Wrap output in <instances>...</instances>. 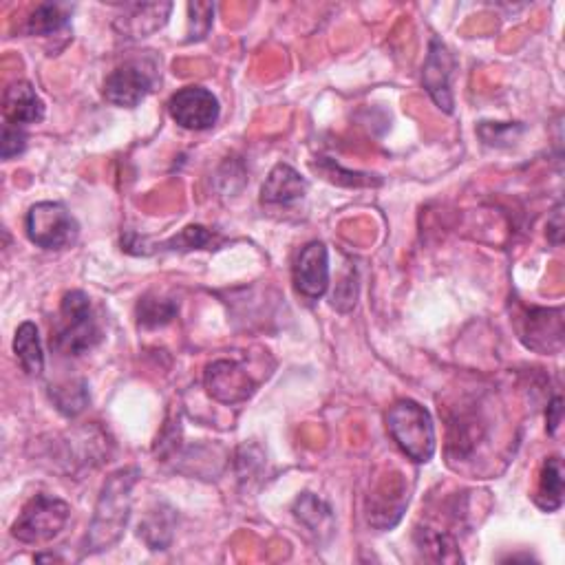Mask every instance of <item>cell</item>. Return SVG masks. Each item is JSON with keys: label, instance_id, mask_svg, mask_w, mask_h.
Here are the masks:
<instances>
[{"label": "cell", "instance_id": "1", "mask_svg": "<svg viewBox=\"0 0 565 565\" xmlns=\"http://www.w3.org/2000/svg\"><path fill=\"white\" fill-rule=\"evenodd\" d=\"M140 479V468H122L113 473L102 488V495L95 506L89 535L84 539L82 554H95L109 550L122 539L124 528L131 519L133 486Z\"/></svg>", "mask_w": 565, "mask_h": 565}, {"label": "cell", "instance_id": "2", "mask_svg": "<svg viewBox=\"0 0 565 565\" xmlns=\"http://www.w3.org/2000/svg\"><path fill=\"white\" fill-rule=\"evenodd\" d=\"M102 327L93 314L91 298L73 290L62 296L60 318L51 329V349L62 356H82L102 343Z\"/></svg>", "mask_w": 565, "mask_h": 565}, {"label": "cell", "instance_id": "3", "mask_svg": "<svg viewBox=\"0 0 565 565\" xmlns=\"http://www.w3.org/2000/svg\"><path fill=\"white\" fill-rule=\"evenodd\" d=\"M387 429L393 442L409 460L424 464L435 453V426L431 413L415 400H400L387 413Z\"/></svg>", "mask_w": 565, "mask_h": 565}, {"label": "cell", "instance_id": "4", "mask_svg": "<svg viewBox=\"0 0 565 565\" xmlns=\"http://www.w3.org/2000/svg\"><path fill=\"white\" fill-rule=\"evenodd\" d=\"M71 508L67 501L60 497L38 493L31 497L20 510L18 519L12 526V535L20 543L38 546V543H49L56 539L65 526L69 524Z\"/></svg>", "mask_w": 565, "mask_h": 565}, {"label": "cell", "instance_id": "5", "mask_svg": "<svg viewBox=\"0 0 565 565\" xmlns=\"http://www.w3.org/2000/svg\"><path fill=\"white\" fill-rule=\"evenodd\" d=\"M159 82V62L153 56H137L115 67L104 80V98L120 109H135Z\"/></svg>", "mask_w": 565, "mask_h": 565}, {"label": "cell", "instance_id": "6", "mask_svg": "<svg viewBox=\"0 0 565 565\" xmlns=\"http://www.w3.org/2000/svg\"><path fill=\"white\" fill-rule=\"evenodd\" d=\"M25 230L29 241L42 250L71 248L80 234L76 217L58 201H42L31 206L25 217Z\"/></svg>", "mask_w": 565, "mask_h": 565}, {"label": "cell", "instance_id": "7", "mask_svg": "<svg viewBox=\"0 0 565 565\" xmlns=\"http://www.w3.org/2000/svg\"><path fill=\"white\" fill-rule=\"evenodd\" d=\"M168 113L173 120L188 131H208L219 120V100L204 87L179 89L168 100Z\"/></svg>", "mask_w": 565, "mask_h": 565}, {"label": "cell", "instance_id": "8", "mask_svg": "<svg viewBox=\"0 0 565 565\" xmlns=\"http://www.w3.org/2000/svg\"><path fill=\"white\" fill-rule=\"evenodd\" d=\"M292 281L296 292L307 301L321 298L329 287V252L325 243L312 241L298 252L292 268Z\"/></svg>", "mask_w": 565, "mask_h": 565}, {"label": "cell", "instance_id": "9", "mask_svg": "<svg viewBox=\"0 0 565 565\" xmlns=\"http://www.w3.org/2000/svg\"><path fill=\"white\" fill-rule=\"evenodd\" d=\"M204 382L210 398H215L221 404L245 402L257 391V385H254L250 373L234 360L212 362L206 369Z\"/></svg>", "mask_w": 565, "mask_h": 565}, {"label": "cell", "instance_id": "10", "mask_svg": "<svg viewBox=\"0 0 565 565\" xmlns=\"http://www.w3.org/2000/svg\"><path fill=\"white\" fill-rule=\"evenodd\" d=\"M453 56L446 49L444 42L431 38L429 56L424 62L422 82L426 93L431 95L433 102L440 106L444 113H453V93H451V76H453Z\"/></svg>", "mask_w": 565, "mask_h": 565}, {"label": "cell", "instance_id": "11", "mask_svg": "<svg viewBox=\"0 0 565 565\" xmlns=\"http://www.w3.org/2000/svg\"><path fill=\"white\" fill-rule=\"evenodd\" d=\"M3 115L7 124L23 126L36 124L45 117V102L40 100L36 89L29 82H12L3 93Z\"/></svg>", "mask_w": 565, "mask_h": 565}, {"label": "cell", "instance_id": "12", "mask_svg": "<svg viewBox=\"0 0 565 565\" xmlns=\"http://www.w3.org/2000/svg\"><path fill=\"white\" fill-rule=\"evenodd\" d=\"M307 193V181L292 166L276 164L261 188V201L268 206H290L303 199Z\"/></svg>", "mask_w": 565, "mask_h": 565}, {"label": "cell", "instance_id": "13", "mask_svg": "<svg viewBox=\"0 0 565 565\" xmlns=\"http://www.w3.org/2000/svg\"><path fill=\"white\" fill-rule=\"evenodd\" d=\"M173 12V5H131L120 20H117V29L122 31L126 38H146L155 34L157 29H162L168 20V14Z\"/></svg>", "mask_w": 565, "mask_h": 565}, {"label": "cell", "instance_id": "14", "mask_svg": "<svg viewBox=\"0 0 565 565\" xmlns=\"http://www.w3.org/2000/svg\"><path fill=\"white\" fill-rule=\"evenodd\" d=\"M537 506L546 513H554L563 506V464L561 457H548L543 462L541 475H539V486L535 495Z\"/></svg>", "mask_w": 565, "mask_h": 565}, {"label": "cell", "instance_id": "15", "mask_svg": "<svg viewBox=\"0 0 565 565\" xmlns=\"http://www.w3.org/2000/svg\"><path fill=\"white\" fill-rule=\"evenodd\" d=\"M14 354L27 376H40L45 369V354H42L38 327L34 323H23L16 329Z\"/></svg>", "mask_w": 565, "mask_h": 565}, {"label": "cell", "instance_id": "16", "mask_svg": "<svg viewBox=\"0 0 565 565\" xmlns=\"http://www.w3.org/2000/svg\"><path fill=\"white\" fill-rule=\"evenodd\" d=\"M415 546H418L424 559L435 563H460L462 554L457 550V543L451 535L433 528L415 530Z\"/></svg>", "mask_w": 565, "mask_h": 565}, {"label": "cell", "instance_id": "17", "mask_svg": "<svg viewBox=\"0 0 565 565\" xmlns=\"http://www.w3.org/2000/svg\"><path fill=\"white\" fill-rule=\"evenodd\" d=\"M173 528H175L173 508L157 506L140 524V537L146 541V546L151 550H166L168 543L173 541Z\"/></svg>", "mask_w": 565, "mask_h": 565}, {"label": "cell", "instance_id": "18", "mask_svg": "<svg viewBox=\"0 0 565 565\" xmlns=\"http://www.w3.org/2000/svg\"><path fill=\"white\" fill-rule=\"evenodd\" d=\"M294 515L314 532V535H332L334 530V515L323 499H318L312 493H305L296 499Z\"/></svg>", "mask_w": 565, "mask_h": 565}, {"label": "cell", "instance_id": "19", "mask_svg": "<svg viewBox=\"0 0 565 565\" xmlns=\"http://www.w3.org/2000/svg\"><path fill=\"white\" fill-rule=\"evenodd\" d=\"M49 396L56 404V409L67 415V418H76L84 409L89 407V387L84 380H65L60 385L49 387Z\"/></svg>", "mask_w": 565, "mask_h": 565}, {"label": "cell", "instance_id": "20", "mask_svg": "<svg viewBox=\"0 0 565 565\" xmlns=\"http://www.w3.org/2000/svg\"><path fill=\"white\" fill-rule=\"evenodd\" d=\"M69 9L60 3H42L34 9V14L27 18L29 36H53L67 27Z\"/></svg>", "mask_w": 565, "mask_h": 565}, {"label": "cell", "instance_id": "21", "mask_svg": "<svg viewBox=\"0 0 565 565\" xmlns=\"http://www.w3.org/2000/svg\"><path fill=\"white\" fill-rule=\"evenodd\" d=\"M177 309L179 307H177L173 298H162V296L148 294V296L140 298V303H137V307H135L137 325L144 327V329L164 327L177 316Z\"/></svg>", "mask_w": 565, "mask_h": 565}, {"label": "cell", "instance_id": "22", "mask_svg": "<svg viewBox=\"0 0 565 565\" xmlns=\"http://www.w3.org/2000/svg\"><path fill=\"white\" fill-rule=\"evenodd\" d=\"M217 243V234H212L204 226H188L175 234L173 239H168L164 243H155L153 248H148L146 254L153 252H190V250H201L208 248V245Z\"/></svg>", "mask_w": 565, "mask_h": 565}, {"label": "cell", "instance_id": "23", "mask_svg": "<svg viewBox=\"0 0 565 565\" xmlns=\"http://www.w3.org/2000/svg\"><path fill=\"white\" fill-rule=\"evenodd\" d=\"M314 168L321 170L329 181H334V184H340V186L360 188V186H380L382 184V179H373V175H362V173H351V170H343L334 162V159H327V157H323Z\"/></svg>", "mask_w": 565, "mask_h": 565}, {"label": "cell", "instance_id": "24", "mask_svg": "<svg viewBox=\"0 0 565 565\" xmlns=\"http://www.w3.org/2000/svg\"><path fill=\"white\" fill-rule=\"evenodd\" d=\"M188 12H190V29H188L186 40L188 42L204 40L208 31H210L212 12H215V7L206 5V3H190Z\"/></svg>", "mask_w": 565, "mask_h": 565}, {"label": "cell", "instance_id": "25", "mask_svg": "<svg viewBox=\"0 0 565 565\" xmlns=\"http://www.w3.org/2000/svg\"><path fill=\"white\" fill-rule=\"evenodd\" d=\"M27 146V135L25 131L20 129V126L14 124H7L3 126V142H0V155L3 159H12L16 155H20L25 151Z\"/></svg>", "mask_w": 565, "mask_h": 565}, {"label": "cell", "instance_id": "26", "mask_svg": "<svg viewBox=\"0 0 565 565\" xmlns=\"http://www.w3.org/2000/svg\"><path fill=\"white\" fill-rule=\"evenodd\" d=\"M559 424H561V398H554L548 407V431L554 435Z\"/></svg>", "mask_w": 565, "mask_h": 565}, {"label": "cell", "instance_id": "27", "mask_svg": "<svg viewBox=\"0 0 565 565\" xmlns=\"http://www.w3.org/2000/svg\"><path fill=\"white\" fill-rule=\"evenodd\" d=\"M548 230L552 234V243L559 245L561 243V230H563V223H561V206L554 210V217L552 221H548Z\"/></svg>", "mask_w": 565, "mask_h": 565}]
</instances>
